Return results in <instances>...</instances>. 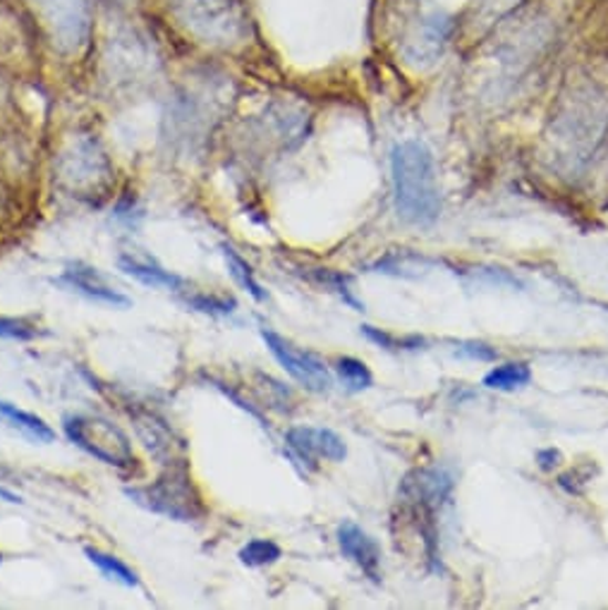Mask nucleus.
Returning a JSON list of instances; mask_svg holds the SVG:
<instances>
[{"instance_id":"f257e3e1","label":"nucleus","mask_w":608,"mask_h":610,"mask_svg":"<svg viewBox=\"0 0 608 610\" xmlns=\"http://www.w3.org/2000/svg\"><path fill=\"white\" fill-rule=\"evenodd\" d=\"M390 176H394L396 209L402 221L427 225L441 211L437 161L424 141L408 139L390 151Z\"/></svg>"},{"instance_id":"f03ea898","label":"nucleus","mask_w":608,"mask_h":610,"mask_svg":"<svg viewBox=\"0 0 608 610\" xmlns=\"http://www.w3.org/2000/svg\"><path fill=\"white\" fill-rule=\"evenodd\" d=\"M453 32L455 20L451 12L417 0L400 27V55L410 67L429 70L443 57Z\"/></svg>"},{"instance_id":"7ed1b4c3","label":"nucleus","mask_w":608,"mask_h":610,"mask_svg":"<svg viewBox=\"0 0 608 610\" xmlns=\"http://www.w3.org/2000/svg\"><path fill=\"white\" fill-rule=\"evenodd\" d=\"M125 493L144 511L176 522H197L207 515V505L187 474L185 460L168 464V472L158 476L156 482L147 486H129Z\"/></svg>"},{"instance_id":"20e7f679","label":"nucleus","mask_w":608,"mask_h":610,"mask_svg":"<svg viewBox=\"0 0 608 610\" xmlns=\"http://www.w3.org/2000/svg\"><path fill=\"white\" fill-rule=\"evenodd\" d=\"M63 431L86 455L108 464V467L125 472L133 470L137 464L135 450L127 439V433L104 417L67 414L63 419Z\"/></svg>"},{"instance_id":"39448f33","label":"nucleus","mask_w":608,"mask_h":610,"mask_svg":"<svg viewBox=\"0 0 608 610\" xmlns=\"http://www.w3.org/2000/svg\"><path fill=\"white\" fill-rule=\"evenodd\" d=\"M606 115L608 108L597 92H575L568 101L566 111H563L554 123L552 139L560 144L563 151L573 154L570 158H580L587 151H595L597 141L604 133Z\"/></svg>"},{"instance_id":"423d86ee","label":"nucleus","mask_w":608,"mask_h":610,"mask_svg":"<svg viewBox=\"0 0 608 610\" xmlns=\"http://www.w3.org/2000/svg\"><path fill=\"white\" fill-rule=\"evenodd\" d=\"M53 49L77 55L92 39V0H29Z\"/></svg>"},{"instance_id":"0eeeda50","label":"nucleus","mask_w":608,"mask_h":610,"mask_svg":"<svg viewBox=\"0 0 608 610\" xmlns=\"http://www.w3.org/2000/svg\"><path fill=\"white\" fill-rule=\"evenodd\" d=\"M180 24L211 43H230L244 34L242 0H168Z\"/></svg>"},{"instance_id":"6e6552de","label":"nucleus","mask_w":608,"mask_h":610,"mask_svg":"<svg viewBox=\"0 0 608 610\" xmlns=\"http://www.w3.org/2000/svg\"><path fill=\"white\" fill-rule=\"evenodd\" d=\"M262 338L271 355L279 359V365L291 374L297 383H302L307 390H314V393H326L331 388V374L322 359L307 350H300L297 345L279 336L276 330L262 328Z\"/></svg>"},{"instance_id":"1a4fd4ad","label":"nucleus","mask_w":608,"mask_h":610,"mask_svg":"<svg viewBox=\"0 0 608 610\" xmlns=\"http://www.w3.org/2000/svg\"><path fill=\"white\" fill-rule=\"evenodd\" d=\"M285 443L293 453L314 467L316 460L328 462H343L347 455L345 441L336 431L324 427H293L285 433Z\"/></svg>"},{"instance_id":"9d476101","label":"nucleus","mask_w":608,"mask_h":610,"mask_svg":"<svg viewBox=\"0 0 608 610\" xmlns=\"http://www.w3.org/2000/svg\"><path fill=\"white\" fill-rule=\"evenodd\" d=\"M57 285H65L70 290H75V293H80L82 297L106 304V307H113V309H127L129 304H133L129 297L118 293V290H113L104 281V275L96 273V269H90L84 264H70L63 271L61 278H57Z\"/></svg>"},{"instance_id":"9b49d317","label":"nucleus","mask_w":608,"mask_h":610,"mask_svg":"<svg viewBox=\"0 0 608 610\" xmlns=\"http://www.w3.org/2000/svg\"><path fill=\"white\" fill-rule=\"evenodd\" d=\"M111 176L108 170V164H106V156L101 154L96 149V144L92 141H80L75 151H72L67 158H65V170H63V178L70 180L72 190H80V187H96L101 182H106Z\"/></svg>"},{"instance_id":"f8f14e48","label":"nucleus","mask_w":608,"mask_h":610,"mask_svg":"<svg viewBox=\"0 0 608 610\" xmlns=\"http://www.w3.org/2000/svg\"><path fill=\"white\" fill-rule=\"evenodd\" d=\"M338 546L361 572L374 579V582H379L381 548L365 529L357 527L355 522H343L338 527Z\"/></svg>"},{"instance_id":"ddd939ff","label":"nucleus","mask_w":608,"mask_h":610,"mask_svg":"<svg viewBox=\"0 0 608 610\" xmlns=\"http://www.w3.org/2000/svg\"><path fill=\"white\" fill-rule=\"evenodd\" d=\"M129 417L135 421L137 435L154 458H158L166 464L182 462V460H176V455L185 453V443L176 441V435H172V431L166 427V421L149 412H129Z\"/></svg>"},{"instance_id":"4468645a","label":"nucleus","mask_w":608,"mask_h":610,"mask_svg":"<svg viewBox=\"0 0 608 610\" xmlns=\"http://www.w3.org/2000/svg\"><path fill=\"white\" fill-rule=\"evenodd\" d=\"M120 271H125L127 275H133L135 281L149 285V287H164L170 290V293H185L187 283L182 275L166 271L161 264H156L154 259L149 256H135V254H123L118 259Z\"/></svg>"},{"instance_id":"2eb2a0df","label":"nucleus","mask_w":608,"mask_h":610,"mask_svg":"<svg viewBox=\"0 0 608 610\" xmlns=\"http://www.w3.org/2000/svg\"><path fill=\"white\" fill-rule=\"evenodd\" d=\"M0 419L6 421V424L14 431H20L24 439H29L32 443H53L55 441V431L43 421L41 417L20 410V407H14L10 402H0Z\"/></svg>"},{"instance_id":"dca6fc26","label":"nucleus","mask_w":608,"mask_h":610,"mask_svg":"<svg viewBox=\"0 0 608 610\" xmlns=\"http://www.w3.org/2000/svg\"><path fill=\"white\" fill-rule=\"evenodd\" d=\"M84 556L86 560H90L92 565H96L98 572L104 575L106 579H113V582H118L127 589H135L139 587V577L137 572L129 568V565H125L120 558H115L111 554H104V550L98 548H84Z\"/></svg>"},{"instance_id":"f3484780","label":"nucleus","mask_w":608,"mask_h":610,"mask_svg":"<svg viewBox=\"0 0 608 610\" xmlns=\"http://www.w3.org/2000/svg\"><path fill=\"white\" fill-rule=\"evenodd\" d=\"M532 379V371L527 365H501L494 367L486 376H484V386L491 390H503V393H511V390L525 388Z\"/></svg>"},{"instance_id":"a211bd4d","label":"nucleus","mask_w":608,"mask_h":610,"mask_svg":"<svg viewBox=\"0 0 608 610\" xmlns=\"http://www.w3.org/2000/svg\"><path fill=\"white\" fill-rule=\"evenodd\" d=\"M223 256L228 261V271L230 275H233V281L242 287V290H248V293L256 299V302H266V293H264V287L259 285V281L254 278V271L252 266L248 264V261H244L233 246H223Z\"/></svg>"},{"instance_id":"6ab92c4d","label":"nucleus","mask_w":608,"mask_h":610,"mask_svg":"<svg viewBox=\"0 0 608 610\" xmlns=\"http://www.w3.org/2000/svg\"><path fill=\"white\" fill-rule=\"evenodd\" d=\"M336 374H338V379L347 388L355 390V393H359V390L371 388V383H374L371 371L367 369L365 361H359L355 357H340L336 361Z\"/></svg>"},{"instance_id":"aec40b11","label":"nucleus","mask_w":608,"mask_h":610,"mask_svg":"<svg viewBox=\"0 0 608 610\" xmlns=\"http://www.w3.org/2000/svg\"><path fill=\"white\" fill-rule=\"evenodd\" d=\"M283 556V550L279 544H273L269 539H254L248 546L240 548V562L248 565V568H264V565L276 562Z\"/></svg>"},{"instance_id":"412c9836","label":"nucleus","mask_w":608,"mask_h":610,"mask_svg":"<svg viewBox=\"0 0 608 610\" xmlns=\"http://www.w3.org/2000/svg\"><path fill=\"white\" fill-rule=\"evenodd\" d=\"M182 302L187 307L199 312V314H209V316H228L235 312V299L228 297H216V295H207V293H197V295H185Z\"/></svg>"},{"instance_id":"4be33fe9","label":"nucleus","mask_w":608,"mask_h":610,"mask_svg":"<svg viewBox=\"0 0 608 610\" xmlns=\"http://www.w3.org/2000/svg\"><path fill=\"white\" fill-rule=\"evenodd\" d=\"M41 336H46V333L39 330L34 324H29L27 318L0 316V338L27 343V340H36V338H41Z\"/></svg>"},{"instance_id":"5701e85b","label":"nucleus","mask_w":608,"mask_h":610,"mask_svg":"<svg viewBox=\"0 0 608 610\" xmlns=\"http://www.w3.org/2000/svg\"><path fill=\"white\" fill-rule=\"evenodd\" d=\"M361 333H365V336H367L371 343L386 347V350H402V347L417 345V340H396L394 336H388V333H384V330H379V328H371V326H361Z\"/></svg>"},{"instance_id":"b1692460","label":"nucleus","mask_w":608,"mask_h":610,"mask_svg":"<svg viewBox=\"0 0 608 610\" xmlns=\"http://www.w3.org/2000/svg\"><path fill=\"white\" fill-rule=\"evenodd\" d=\"M460 353L476 357V359H496L499 357V353L494 350V347L482 345V343H470L468 347H460Z\"/></svg>"},{"instance_id":"393cba45","label":"nucleus","mask_w":608,"mask_h":610,"mask_svg":"<svg viewBox=\"0 0 608 610\" xmlns=\"http://www.w3.org/2000/svg\"><path fill=\"white\" fill-rule=\"evenodd\" d=\"M537 462H539V467H542L544 472H552L554 467H558V464H560V453H558V450H554V448L539 450V453H537Z\"/></svg>"},{"instance_id":"a878e982","label":"nucleus","mask_w":608,"mask_h":610,"mask_svg":"<svg viewBox=\"0 0 608 610\" xmlns=\"http://www.w3.org/2000/svg\"><path fill=\"white\" fill-rule=\"evenodd\" d=\"M0 501H6V503H22V498L18 496V493H12L6 486H0Z\"/></svg>"},{"instance_id":"bb28decb","label":"nucleus","mask_w":608,"mask_h":610,"mask_svg":"<svg viewBox=\"0 0 608 610\" xmlns=\"http://www.w3.org/2000/svg\"><path fill=\"white\" fill-rule=\"evenodd\" d=\"M513 0H484L486 8H496V10H509Z\"/></svg>"},{"instance_id":"cd10ccee","label":"nucleus","mask_w":608,"mask_h":610,"mask_svg":"<svg viewBox=\"0 0 608 610\" xmlns=\"http://www.w3.org/2000/svg\"><path fill=\"white\" fill-rule=\"evenodd\" d=\"M0 482L14 484V482H12V472H10V470H6V467H0Z\"/></svg>"},{"instance_id":"c85d7f7f","label":"nucleus","mask_w":608,"mask_h":610,"mask_svg":"<svg viewBox=\"0 0 608 610\" xmlns=\"http://www.w3.org/2000/svg\"><path fill=\"white\" fill-rule=\"evenodd\" d=\"M0 562H3V556H0Z\"/></svg>"}]
</instances>
